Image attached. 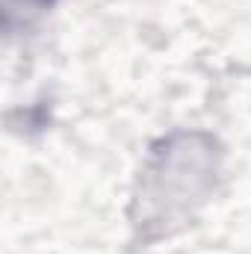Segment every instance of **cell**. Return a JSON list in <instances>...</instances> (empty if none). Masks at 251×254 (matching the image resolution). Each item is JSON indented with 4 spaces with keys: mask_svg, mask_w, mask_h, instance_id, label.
I'll return each instance as SVG.
<instances>
[{
    "mask_svg": "<svg viewBox=\"0 0 251 254\" xmlns=\"http://www.w3.org/2000/svg\"><path fill=\"white\" fill-rule=\"evenodd\" d=\"M222 151L207 133H175L163 139L142 169L133 198V225L148 237L187 225L216 187Z\"/></svg>",
    "mask_w": 251,
    "mask_h": 254,
    "instance_id": "obj_1",
    "label": "cell"
}]
</instances>
